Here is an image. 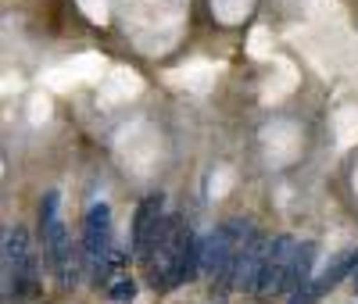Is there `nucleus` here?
Here are the masks:
<instances>
[{
	"mask_svg": "<svg viewBox=\"0 0 358 304\" xmlns=\"http://www.w3.org/2000/svg\"><path fill=\"white\" fill-rule=\"evenodd\" d=\"M40 283V258L33 251L25 226H8L4 229V294L8 301H25L33 297Z\"/></svg>",
	"mask_w": 358,
	"mask_h": 304,
	"instance_id": "1",
	"label": "nucleus"
},
{
	"mask_svg": "<svg viewBox=\"0 0 358 304\" xmlns=\"http://www.w3.org/2000/svg\"><path fill=\"white\" fill-rule=\"evenodd\" d=\"M57 204H62V194H57V190H47L43 201H40V233L62 222V215H57Z\"/></svg>",
	"mask_w": 358,
	"mask_h": 304,
	"instance_id": "7",
	"label": "nucleus"
},
{
	"mask_svg": "<svg viewBox=\"0 0 358 304\" xmlns=\"http://www.w3.org/2000/svg\"><path fill=\"white\" fill-rule=\"evenodd\" d=\"M108 297H111L115 304H129V301L136 297V283H133V280H115V283L108 287Z\"/></svg>",
	"mask_w": 358,
	"mask_h": 304,
	"instance_id": "8",
	"label": "nucleus"
},
{
	"mask_svg": "<svg viewBox=\"0 0 358 304\" xmlns=\"http://www.w3.org/2000/svg\"><path fill=\"white\" fill-rule=\"evenodd\" d=\"M165 197L162 194H147L143 201H140V208H136V215H133V243H129V254L133 258H147V251H151V243H155V236H158V229H162V222H165Z\"/></svg>",
	"mask_w": 358,
	"mask_h": 304,
	"instance_id": "4",
	"label": "nucleus"
},
{
	"mask_svg": "<svg viewBox=\"0 0 358 304\" xmlns=\"http://www.w3.org/2000/svg\"><path fill=\"white\" fill-rule=\"evenodd\" d=\"M268 243H273V236H265V233H258V229H251V233L241 240V247H236V258H233V290L255 294V297H258Z\"/></svg>",
	"mask_w": 358,
	"mask_h": 304,
	"instance_id": "2",
	"label": "nucleus"
},
{
	"mask_svg": "<svg viewBox=\"0 0 358 304\" xmlns=\"http://www.w3.org/2000/svg\"><path fill=\"white\" fill-rule=\"evenodd\" d=\"M355 287H358V283H355Z\"/></svg>",
	"mask_w": 358,
	"mask_h": 304,
	"instance_id": "9",
	"label": "nucleus"
},
{
	"mask_svg": "<svg viewBox=\"0 0 358 304\" xmlns=\"http://www.w3.org/2000/svg\"><path fill=\"white\" fill-rule=\"evenodd\" d=\"M294 251H297V240H294V236H287V233H283V236H273V243H268V254H265L262 287H258V297H262V301L283 297V287H287V272H290Z\"/></svg>",
	"mask_w": 358,
	"mask_h": 304,
	"instance_id": "3",
	"label": "nucleus"
},
{
	"mask_svg": "<svg viewBox=\"0 0 358 304\" xmlns=\"http://www.w3.org/2000/svg\"><path fill=\"white\" fill-rule=\"evenodd\" d=\"M312 261H315V243L312 240H297V251L287 272V287L283 294H297V290H308L312 287Z\"/></svg>",
	"mask_w": 358,
	"mask_h": 304,
	"instance_id": "5",
	"label": "nucleus"
},
{
	"mask_svg": "<svg viewBox=\"0 0 358 304\" xmlns=\"http://www.w3.org/2000/svg\"><path fill=\"white\" fill-rule=\"evenodd\" d=\"M201 247H204V236H197L194 229H187L183 247H179V261H176V287L194 283L201 276Z\"/></svg>",
	"mask_w": 358,
	"mask_h": 304,
	"instance_id": "6",
	"label": "nucleus"
}]
</instances>
